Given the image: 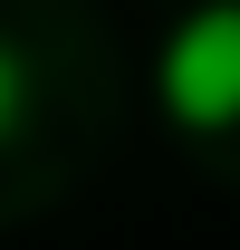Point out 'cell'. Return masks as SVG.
<instances>
[{
    "label": "cell",
    "instance_id": "6da1fadb",
    "mask_svg": "<svg viewBox=\"0 0 240 250\" xmlns=\"http://www.w3.org/2000/svg\"><path fill=\"white\" fill-rule=\"evenodd\" d=\"M163 106L182 125H240V10H202V20H182V39L163 48Z\"/></svg>",
    "mask_w": 240,
    "mask_h": 250
},
{
    "label": "cell",
    "instance_id": "7a4b0ae2",
    "mask_svg": "<svg viewBox=\"0 0 240 250\" xmlns=\"http://www.w3.org/2000/svg\"><path fill=\"white\" fill-rule=\"evenodd\" d=\"M20 106H29V77H20V58H10V48H0V145H10Z\"/></svg>",
    "mask_w": 240,
    "mask_h": 250
}]
</instances>
